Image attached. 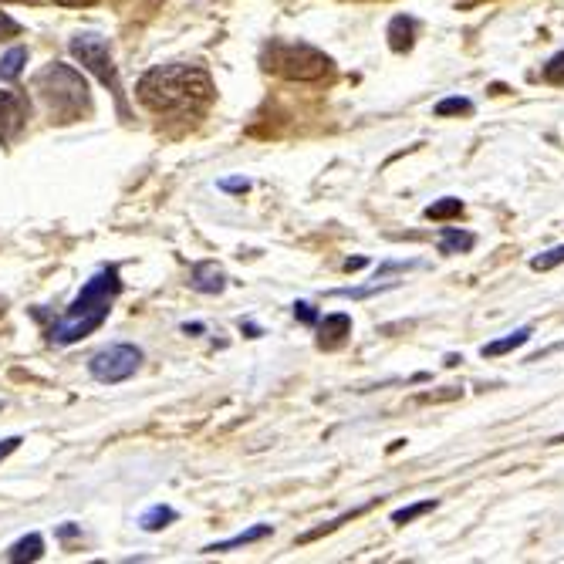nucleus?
<instances>
[{
	"mask_svg": "<svg viewBox=\"0 0 564 564\" xmlns=\"http://www.w3.org/2000/svg\"><path fill=\"white\" fill-rule=\"evenodd\" d=\"M139 102L163 119H200L213 98V82L196 65H159L139 78Z\"/></svg>",
	"mask_w": 564,
	"mask_h": 564,
	"instance_id": "nucleus-1",
	"label": "nucleus"
},
{
	"mask_svg": "<svg viewBox=\"0 0 564 564\" xmlns=\"http://www.w3.org/2000/svg\"><path fill=\"white\" fill-rule=\"evenodd\" d=\"M119 291H122L119 271H115V267H102L92 281H85V288L75 294V301L68 304L65 315L51 321L48 342L51 345H75L92 335L95 328H102L115 298H119Z\"/></svg>",
	"mask_w": 564,
	"mask_h": 564,
	"instance_id": "nucleus-2",
	"label": "nucleus"
},
{
	"mask_svg": "<svg viewBox=\"0 0 564 564\" xmlns=\"http://www.w3.org/2000/svg\"><path fill=\"white\" fill-rule=\"evenodd\" d=\"M34 92L48 109L51 122H78L82 115L92 112V95H88V85L82 78V71H75L71 65H44L38 75H34Z\"/></svg>",
	"mask_w": 564,
	"mask_h": 564,
	"instance_id": "nucleus-3",
	"label": "nucleus"
},
{
	"mask_svg": "<svg viewBox=\"0 0 564 564\" xmlns=\"http://www.w3.org/2000/svg\"><path fill=\"white\" fill-rule=\"evenodd\" d=\"M267 68L284 78H291V82H318V78H325L331 71V58L321 55V51L311 48V44L277 41V44H271Z\"/></svg>",
	"mask_w": 564,
	"mask_h": 564,
	"instance_id": "nucleus-4",
	"label": "nucleus"
},
{
	"mask_svg": "<svg viewBox=\"0 0 564 564\" xmlns=\"http://www.w3.org/2000/svg\"><path fill=\"white\" fill-rule=\"evenodd\" d=\"M71 55L82 65L85 71H92V75L102 82L105 88H112L115 98L122 102V85H119V71H115V61H112V48L109 41L102 38V34L95 31H82L71 38Z\"/></svg>",
	"mask_w": 564,
	"mask_h": 564,
	"instance_id": "nucleus-5",
	"label": "nucleus"
},
{
	"mask_svg": "<svg viewBox=\"0 0 564 564\" xmlns=\"http://www.w3.org/2000/svg\"><path fill=\"white\" fill-rule=\"evenodd\" d=\"M139 362H142V352L136 345H109L92 355L88 372H92L98 382H105V386H115V382H125L129 375H136Z\"/></svg>",
	"mask_w": 564,
	"mask_h": 564,
	"instance_id": "nucleus-6",
	"label": "nucleus"
},
{
	"mask_svg": "<svg viewBox=\"0 0 564 564\" xmlns=\"http://www.w3.org/2000/svg\"><path fill=\"white\" fill-rule=\"evenodd\" d=\"M28 98L14 88H0V146H11L28 125Z\"/></svg>",
	"mask_w": 564,
	"mask_h": 564,
	"instance_id": "nucleus-7",
	"label": "nucleus"
},
{
	"mask_svg": "<svg viewBox=\"0 0 564 564\" xmlns=\"http://www.w3.org/2000/svg\"><path fill=\"white\" fill-rule=\"evenodd\" d=\"M318 345L321 348H335L345 342V335H352V318L348 315H328L325 321L318 325Z\"/></svg>",
	"mask_w": 564,
	"mask_h": 564,
	"instance_id": "nucleus-8",
	"label": "nucleus"
},
{
	"mask_svg": "<svg viewBox=\"0 0 564 564\" xmlns=\"http://www.w3.org/2000/svg\"><path fill=\"white\" fill-rule=\"evenodd\" d=\"M190 284L200 294H220L223 288H227V277H223V271L217 264H196Z\"/></svg>",
	"mask_w": 564,
	"mask_h": 564,
	"instance_id": "nucleus-9",
	"label": "nucleus"
},
{
	"mask_svg": "<svg viewBox=\"0 0 564 564\" xmlns=\"http://www.w3.org/2000/svg\"><path fill=\"white\" fill-rule=\"evenodd\" d=\"M531 335H534L531 328H517V331H510L507 338H497V342H487V345L480 348V355H483V358L507 355V352H514V348H521V345L531 342Z\"/></svg>",
	"mask_w": 564,
	"mask_h": 564,
	"instance_id": "nucleus-10",
	"label": "nucleus"
},
{
	"mask_svg": "<svg viewBox=\"0 0 564 564\" xmlns=\"http://www.w3.org/2000/svg\"><path fill=\"white\" fill-rule=\"evenodd\" d=\"M413 38H416V21H413V17H406V14L392 17V24H389L392 51H409V48H413Z\"/></svg>",
	"mask_w": 564,
	"mask_h": 564,
	"instance_id": "nucleus-11",
	"label": "nucleus"
},
{
	"mask_svg": "<svg viewBox=\"0 0 564 564\" xmlns=\"http://www.w3.org/2000/svg\"><path fill=\"white\" fill-rule=\"evenodd\" d=\"M267 534H271V524H257V527H250V531H244V534L230 537V541L210 544V548H203V554H220V551H234V548H244V544H254V541H261V537H267Z\"/></svg>",
	"mask_w": 564,
	"mask_h": 564,
	"instance_id": "nucleus-12",
	"label": "nucleus"
},
{
	"mask_svg": "<svg viewBox=\"0 0 564 564\" xmlns=\"http://www.w3.org/2000/svg\"><path fill=\"white\" fill-rule=\"evenodd\" d=\"M477 244V237L467 234V230L456 227H443V240H440V254H467Z\"/></svg>",
	"mask_w": 564,
	"mask_h": 564,
	"instance_id": "nucleus-13",
	"label": "nucleus"
},
{
	"mask_svg": "<svg viewBox=\"0 0 564 564\" xmlns=\"http://www.w3.org/2000/svg\"><path fill=\"white\" fill-rule=\"evenodd\" d=\"M41 554H44L41 534H28V537H21L11 551H7V561H38Z\"/></svg>",
	"mask_w": 564,
	"mask_h": 564,
	"instance_id": "nucleus-14",
	"label": "nucleus"
},
{
	"mask_svg": "<svg viewBox=\"0 0 564 564\" xmlns=\"http://www.w3.org/2000/svg\"><path fill=\"white\" fill-rule=\"evenodd\" d=\"M24 61H28V51L24 48H11L4 58H0V82H14L24 71Z\"/></svg>",
	"mask_w": 564,
	"mask_h": 564,
	"instance_id": "nucleus-15",
	"label": "nucleus"
},
{
	"mask_svg": "<svg viewBox=\"0 0 564 564\" xmlns=\"http://www.w3.org/2000/svg\"><path fill=\"white\" fill-rule=\"evenodd\" d=\"M460 213H463V200L443 196V200H436L433 207H426V220H450V217H460Z\"/></svg>",
	"mask_w": 564,
	"mask_h": 564,
	"instance_id": "nucleus-16",
	"label": "nucleus"
},
{
	"mask_svg": "<svg viewBox=\"0 0 564 564\" xmlns=\"http://www.w3.org/2000/svg\"><path fill=\"white\" fill-rule=\"evenodd\" d=\"M176 521V510L173 507H152L149 514H142V531H163Z\"/></svg>",
	"mask_w": 564,
	"mask_h": 564,
	"instance_id": "nucleus-17",
	"label": "nucleus"
},
{
	"mask_svg": "<svg viewBox=\"0 0 564 564\" xmlns=\"http://www.w3.org/2000/svg\"><path fill=\"white\" fill-rule=\"evenodd\" d=\"M429 510H436V500H419V504L396 510V514H392V524H409V521H416V517L429 514Z\"/></svg>",
	"mask_w": 564,
	"mask_h": 564,
	"instance_id": "nucleus-18",
	"label": "nucleus"
},
{
	"mask_svg": "<svg viewBox=\"0 0 564 564\" xmlns=\"http://www.w3.org/2000/svg\"><path fill=\"white\" fill-rule=\"evenodd\" d=\"M433 115H440V119H446V115H473V102L470 98H443Z\"/></svg>",
	"mask_w": 564,
	"mask_h": 564,
	"instance_id": "nucleus-19",
	"label": "nucleus"
},
{
	"mask_svg": "<svg viewBox=\"0 0 564 564\" xmlns=\"http://www.w3.org/2000/svg\"><path fill=\"white\" fill-rule=\"evenodd\" d=\"M558 264H564V244L548 250V254H541V257H531V271H554Z\"/></svg>",
	"mask_w": 564,
	"mask_h": 564,
	"instance_id": "nucleus-20",
	"label": "nucleus"
},
{
	"mask_svg": "<svg viewBox=\"0 0 564 564\" xmlns=\"http://www.w3.org/2000/svg\"><path fill=\"white\" fill-rule=\"evenodd\" d=\"M544 78H548L551 85H564V51H558V55L544 65Z\"/></svg>",
	"mask_w": 564,
	"mask_h": 564,
	"instance_id": "nucleus-21",
	"label": "nucleus"
},
{
	"mask_svg": "<svg viewBox=\"0 0 564 564\" xmlns=\"http://www.w3.org/2000/svg\"><path fill=\"white\" fill-rule=\"evenodd\" d=\"M294 318H301L304 325H315V321H318V311L311 308L308 301H301V304H294Z\"/></svg>",
	"mask_w": 564,
	"mask_h": 564,
	"instance_id": "nucleus-22",
	"label": "nucleus"
},
{
	"mask_svg": "<svg viewBox=\"0 0 564 564\" xmlns=\"http://www.w3.org/2000/svg\"><path fill=\"white\" fill-rule=\"evenodd\" d=\"M21 28H17V21H11L4 11H0V38H7V34H17Z\"/></svg>",
	"mask_w": 564,
	"mask_h": 564,
	"instance_id": "nucleus-23",
	"label": "nucleus"
},
{
	"mask_svg": "<svg viewBox=\"0 0 564 564\" xmlns=\"http://www.w3.org/2000/svg\"><path fill=\"white\" fill-rule=\"evenodd\" d=\"M17 446H21V436H11V440H0V460H7Z\"/></svg>",
	"mask_w": 564,
	"mask_h": 564,
	"instance_id": "nucleus-24",
	"label": "nucleus"
},
{
	"mask_svg": "<svg viewBox=\"0 0 564 564\" xmlns=\"http://www.w3.org/2000/svg\"><path fill=\"white\" fill-rule=\"evenodd\" d=\"M58 7H92L98 4V0H55Z\"/></svg>",
	"mask_w": 564,
	"mask_h": 564,
	"instance_id": "nucleus-25",
	"label": "nucleus"
},
{
	"mask_svg": "<svg viewBox=\"0 0 564 564\" xmlns=\"http://www.w3.org/2000/svg\"><path fill=\"white\" fill-rule=\"evenodd\" d=\"M223 190H247V179H223Z\"/></svg>",
	"mask_w": 564,
	"mask_h": 564,
	"instance_id": "nucleus-26",
	"label": "nucleus"
},
{
	"mask_svg": "<svg viewBox=\"0 0 564 564\" xmlns=\"http://www.w3.org/2000/svg\"><path fill=\"white\" fill-rule=\"evenodd\" d=\"M551 443H564V436H554V440Z\"/></svg>",
	"mask_w": 564,
	"mask_h": 564,
	"instance_id": "nucleus-27",
	"label": "nucleus"
},
{
	"mask_svg": "<svg viewBox=\"0 0 564 564\" xmlns=\"http://www.w3.org/2000/svg\"><path fill=\"white\" fill-rule=\"evenodd\" d=\"M0 315H4V301H0Z\"/></svg>",
	"mask_w": 564,
	"mask_h": 564,
	"instance_id": "nucleus-28",
	"label": "nucleus"
}]
</instances>
